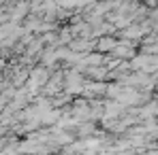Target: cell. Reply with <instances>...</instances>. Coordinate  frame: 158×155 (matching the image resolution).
Wrapping results in <instances>:
<instances>
[{"instance_id": "6da1fadb", "label": "cell", "mask_w": 158, "mask_h": 155, "mask_svg": "<svg viewBox=\"0 0 158 155\" xmlns=\"http://www.w3.org/2000/svg\"><path fill=\"white\" fill-rule=\"evenodd\" d=\"M98 47H101L103 51H107V49H115V41H113V38H103V41L98 43Z\"/></svg>"}]
</instances>
